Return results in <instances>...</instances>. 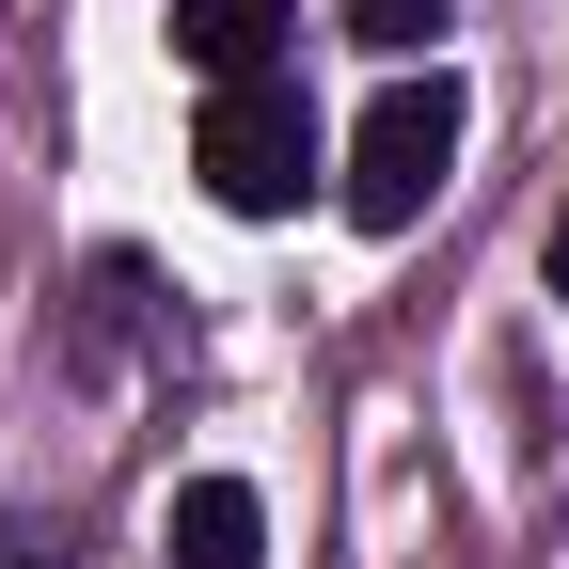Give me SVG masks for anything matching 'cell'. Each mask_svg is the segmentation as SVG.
Instances as JSON below:
<instances>
[{"label":"cell","instance_id":"1","mask_svg":"<svg viewBox=\"0 0 569 569\" xmlns=\"http://www.w3.org/2000/svg\"><path fill=\"white\" fill-rule=\"evenodd\" d=\"M443 174H459V80L411 63V80H380L365 127H348V222H365V238H411L427 206H443Z\"/></svg>","mask_w":569,"mask_h":569},{"label":"cell","instance_id":"2","mask_svg":"<svg viewBox=\"0 0 569 569\" xmlns=\"http://www.w3.org/2000/svg\"><path fill=\"white\" fill-rule=\"evenodd\" d=\"M190 174H206V206H222V222H284V206L317 190V96H301V80H238V96H206Z\"/></svg>","mask_w":569,"mask_h":569},{"label":"cell","instance_id":"3","mask_svg":"<svg viewBox=\"0 0 569 569\" xmlns=\"http://www.w3.org/2000/svg\"><path fill=\"white\" fill-rule=\"evenodd\" d=\"M284 32H301V0H174V63H190L206 96L284 80Z\"/></svg>","mask_w":569,"mask_h":569},{"label":"cell","instance_id":"4","mask_svg":"<svg viewBox=\"0 0 569 569\" xmlns=\"http://www.w3.org/2000/svg\"><path fill=\"white\" fill-rule=\"evenodd\" d=\"M159 538H174V569H269V507H253L238 475H190Z\"/></svg>","mask_w":569,"mask_h":569},{"label":"cell","instance_id":"5","mask_svg":"<svg viewBox=\"0 0 569 569\" xmlns=\"http://www.w3.org/2000/svg\"><path fill=\"white\" fill-rule=\"evenodd\" d=\"M332 17H348V48H380L396 80H411V48H443V17H459V0H332Z\"/></svg>","mask_w":569,"mask_h":569},{"label":"cell","instance_id":"6","mask_svg":"<svg viewBox=\"0 0 569 569\" xmlns=\"http://www.w3.org/2000/svg\"><path fill=\"white\" fill-rule=\"evenodd\" d=\"M0 569H48V538H32V522H0Z\"/></svg>","mask_w":569,"mask_h":569},{"label":"cell","instance_id":"7","mask_svg":"<svg viewBox=\"0 0 569 569\" xmlns=\"http://www.w3.org/2000/svg\"><path fill=\"white\" fill-rule=\"evenodd\" d=\"M553 301H569V206H553Z\"/></svg>","mask_w":569,"mask_h":569}]
</instances>
